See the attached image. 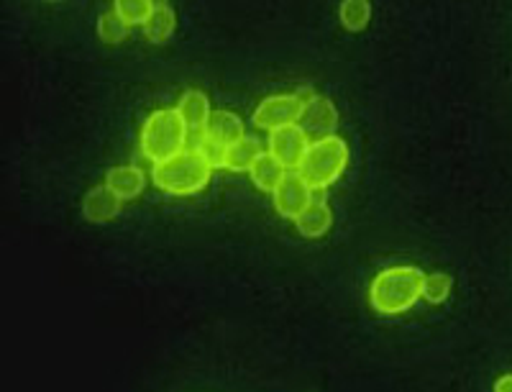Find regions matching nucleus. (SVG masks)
Returning a JSON list of instances; mask_svg holds the SVG:
<instances>
[{"label": "nucleus", "instance_id": "1", "mask_svg": "<svg viewBox=\"0 0 512 392\" xmlns=\"http://www.w3.org/2000/svg\"><path fill=\"white\" fill-rule=\"evenodd\" d=\"M425 275L413 264H395L379 272L369 285V305L379 316H402L423 298Z\"/></svg>", "mask_w": 512, "mask_h": 392}, {"label": "nucleus", "instance_id": "2", "mask_svg": "<svg viewBox=\"0 0 512 392\" xmlns=\"http://www.w3.org/2000/svg\"><path fill=\"white\" fill-rule=\"evenodd\" d=\"M210 175H213V164L203 157L200 149L195 152H180L172 159L154 164L152 180L162 193L175 195V198H187L200 190L208 188Z\"/></svg>", "mask_w": 512, "mask_h": 392}, {"label": "nucleus", "instance_id": "3", "mask_svg": "<svg viewBox=\"0 0 512 392\" xmlns=\"http://www.w3.org/2000/svg\"><path fill=\"white\" fill-rule=\"evenodd\" d=\"M346 164H349V144L341 136L333 134L326 139L310 141L308 154H305L303 164L297 167V172L308 180L315 193H323L344 177Z\"/></svg>", "mask_w": 512, "mask_h": 392}, {"label": "nucleus", "instance_id": "4", "mask_svg": "<svg viewBox=\"0 0 512 392\" xmlns=\"http://www.w3.org/2000/svg\"><path fill=\"white\" fill-rule=\"evenodd\" d=\"M187 126L177 108H162L154 111L141 126V152L152 164L172 159L175 154L185 152Z\"/></svg>", "mask_w": 512, "mask_h": 392}, {"label": "nucleus", "instance_id": "5", "mask_svg": "<svg viewBox=\"0 0 512 392\" xmlns=\"http://www.w3.org/2000/svg\"><path fill=\"white\" fill-rule=\"evenodd\" d=\"M305 98L303 95H269L256 111L251 113V123L262 131H277L300 121Z\"/></svg>", "mask_w": 512, "mask_h": 392}, {"label": "nucleus", "instance_id": "6", "mask_svg": "<svg viewBox=\"0 0 512 392\" xmlns=\"http://www.w3.org/2000/svg\"><path fill=\"white\" fill-rule=\"evenodd\" d=\"M313 198L315 190L310 188L308 180L297 170H287V175L282 177V182L272 193L274 211L280 213L282 218H287V221H295L313 203Z\"/></svg>", "mask_w": 512, "mask_h": 392}, {"label": "nucleus", "instance_id": "7", "mask_svg": "<svg viewBox=\"0 0 512 392\" xmlns=\"http://www.w3.org/2000/svg\"><path fill=\"white\" fill-rule=\"evenodd\" d=\"M297 126L308 134V139H326L333 136L338 129V108L333 106V100L326 95H310L305 100L303 113Z\"/></svg>", "mask_w": 512, "mask_h": 392}, {"label": "nucleus", "instance_id": "8", "mask_svg": "<svg viewBox=\"0 0 512 392\" xmlns=\"http://www.w3.org/2000/svg\"><path fill=\"white\" fill-rule=\"evenodd\" d=\"M308 134H305L297 123L292 126H285V129H277V131H269V149L274 157L280 159L285 164L287 170H297L300 164H303L305 154H308Z\"/></svg>", "mask_w": 512, "mask_h": 392}, {"label": "nucleus", "instance_id": "9", "mask_svg": "<svg viewBox=\"0 0 512 392\" xmlns=\"http://www.w3.org/2000/svg\"><path fill=\"white\" fill-rule=\"evenodd\" d=\"M123 198H118L108 185H95L88 190L85 200H82V216L88 218L90 223H111L121 213Z\"/></svg>", "mask_w": 512, "mask_h": 392}, {"label": "nucleus", "instance_id": "10", "mask_svg": "<svg viewBox=\"0 0 512 392\" xmlns=\"http://www.w3.org/2000/svg\"><path fill=\"white\" fill-rule=\"evenodd\" d=\"M246 131H244V121H241L236 113L231 111H218L210 113V121L203 131V139L208 141H216L221 147H228V144H236L239 139H244Z\"/></svg>", "mask_w": 512, "mask_h": 392}, {"label": "nucleus", "instance_id": "11", "mask_svg": "<svg viewBox=\"0 0 512 392\" xmlns=\"http://www.w3.org/2000/svg\"><path fill=\"white\" fill-rule=\"evenodd\" d=\"M333 226V211L328 208L326 200L313 198V203L305 208L300 216L295 218V229L297 234L305 236V239H320L326 236Z\"/></svg>", "mask_w": 512, "mask_h": 392}, {"label": "nucleus", "instance_id": "12", "mask_svg": "<svg viewBox=\"0 0 512 392\" xmlns=\"http://www.w3.org/2000/svg\"><path fill=\"white\" fill-rule=\"evenodd\" d=\"M177 113L182 116L190 134H203L213 111H210V100L203 90H187L177 103Z\"/></svg>", "mask_w": 512, "mask_h": 392}, {"label": "nucleus", "instance_id": "13", "mask_svg": "<svg viewBox=\"0 0 512 392\" xmlns=\"http://www.w3.org/2000/svg\"><path fill=\"white\" fill-rule=\"evenodd\" d=\"M105 185L123 200H134L144 193L146 188V175L134 167V164H121V167H113L105 175Z\"/></svg>", "mask_w": 512, "mask_h": 392}, {"label": "nucleus", "instance_id": "14", "mask_svg": "<svg viewBox=\"0 0 512 392\" xmlns=\"http://www.w3.org/2000/svg\"><path fill=\"white\" fill-rule=\"evenodd\" d=\"M285 175H287V167L280 162V159L274 157L272 152L259 154V157L254 159V164H251V170H249L251 182H254L256 188L262 190V193H269V195L277 190V185H280L282 177H285Z\"/></svg>", "mask_w": 512, "mask_h": 392}, {"label": "nucleus", "instance_id": "15", "mask_svg": "<svg viewBox=\"0 0 512 392\" xmlns=\"http://www.w3.org/2000/svg\"><path fill=\"white\" fill-rule=\"evenodd\" d=\"M141 29H144L146 39L152 41V44H164V41L172 39V34H175L177 29V16L175 11L169 8L167 0H157V3H154L152 16H149V21H146Z\"/></svg>", "mask_w": 512, "mask_h": 392}, {"label": "nucleus", "instance_id": "16", "mask_svg": "<svg viewBox=\"0 0 512 392\" xmlns=\"http://www.w3.org/2000/svg\"><path fill=\"white\" fill-rule=\"evenodd\" d=\"M262 154V149H259V141L249 139V136H244V139H239L236 144H228L226 152H223V170L228 172H249L251 164H254V159Z\"/></svg>", "mask_w": 512, "mask_h": 392}, {"label": "nucleus", "instance_id": "17", "mask_svg": "<svg viewBox=\"0 0 512 392\" xmlns=\"http://www.w3.org/2000/svg\"><path fill=\"white\" fill-rule=\"evenodd\" d=\"M338 21L351 34H359L372 21V3L369 0H341L338 6Z\"/></svg>", "mask_w": 512, "mask_h": 392}, {"label": "nucleus", "instance_id": "18", "mask_svg": "<svg viewBox=\"0 0 512 392\" xmlns=\"http://www.w3.org/2000/svg\"><path fill=\"white\" fill-rule=\"evenodd\" d=\"M157 0H113V11L126 21L128 26H144L154 11Z\"/></svg>", "mask_w": 512, "mask_h": 392}, {"label": "nucleus", "instance_id": "19", "mask_svg": "<svg viewBox=\"0 0 512 392\" xmlns=\"http://www.w3.org/2000/svg\"><path fill=\"white\" fill-rule=\"evenodd\" d=\"M128 29H131V26H128L116 11H108L98 18V36L103 44H108V47H118V44H123L128 36Z\"/></svg>", "mask_w": 512, "mask_h": 392}, {"label": "nucleus", "instance_id": "20", "mask_svg": "<svg viewBox=\"0 0 512 392\" xmlns=\"http://www.w3.org/2000/svg\"><path fill=\"white\" fill-rule=\"evenodd\" d=\"M451 287L454 280L446 272H433V275H425L423 280V300H428L431 305L446 303L448 295H451Z\"/></svg>", "mask_w": 512, "mask_h": 392}, {"label": "nucleus", "instance_id": "21", "mask_svg": "<svg viewBox=\"0 0 512 392\" xmlns=\"http://www.w3.org/2000/svg\"><path fill=\"white\" fill-rule=\"evenodd\" d=\"M495 390L497 392H510L512 390V372H507V375H502L500 380L495 382Z\"/></svg>", "mask_w": 512, "mask_h": 392}, {"label": "nucleus", "instance_id": "22", "mask_svg": "<svg viewBox=\"0 0 512 392\" xmlns=\"http://www.w3.org/2000/svg\"><path fill=\"white\" fill-rule=\"evenodd\" d=\"M52 3H57V0H52Z\"/></svg>", "mask_w": 512, "mask_h": 392}]
</instances>
